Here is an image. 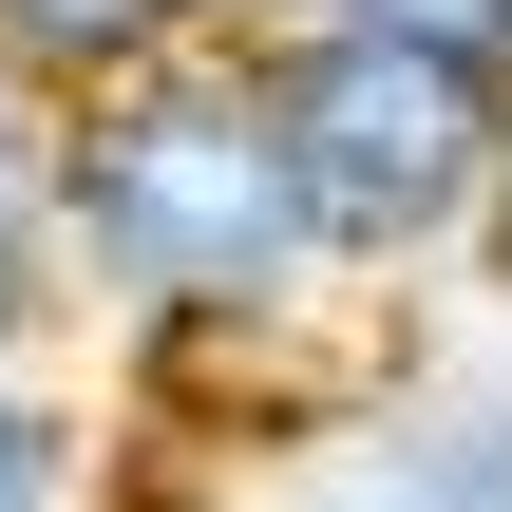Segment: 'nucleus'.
I'll return each mask as SVG.
<instances>
[{
  "label": "nucleus",
  "mask_w": 512,
  "mask_h": 512,
  "mask_svg": "<svg viewBox=\"0 0 512 512\" xmlns=\"http://www.w3.org/2000/svg\"><path fill=\"white\" fill-rule=\"evenodd\" d=\"M57 133H76V114H57L38 76H0V247H38V228H57Z\"/></svg>",
  "instance_id": "423d86ee"
},
{
  "label": "nucleus",
  "mask_w": 512,
  "mask_h": 512,
  "mask_svg": "<svg viewBox=\"0 0 512 512\" xmlns=\"http://www.w3.org/2000/svg\"><path fill=\"white\" fill-rule=\"evenodd\" d=\"M266 114H285V171L342 247V285H494V228H512V95L380 38V19H323L285 0L247 38Z\"/></svg>",
  "instance_id": "f03ea898"
},
{
  "label": "nucleus",
  "mask_w": 512,
  "mask_h": 512,
  "mask_svg": "<svg viewBox=\"0 0 512 512\" xmlns=\"http://www.w3.org/2000/svg\"><path fill=\"white\" fill-rule=\"evenodd\" d=\"M342 475H361L380 512H512V342L418 361V380L342 437Z\"/></svg>",
  "instance_id": "7ed1b4c3"
},
{
  "label": "nucleus",
  "mask_w": 512,
  "mask_h": 512,
  "mask_svg": "<svg viewBox=\"0 0 512 512\" xmlns=\"http://www.w3.org/2000/svg\"><path fill=\"white\" fill-rule=\"evenodd\" d=\"M494 285H512V228H494Z\"/></svg>",
  "instance_id": "9d476101"
},
{
  "label": "nucleus",
  "mask_w": 512,
  "mask_h": 512,
  "mask_svg": "<svg viewBox=\"0 0 512 512\" xmlns=\"http://www.w3.org/2000/svg\"><path fill=\"white\" fill-rule=\"evenodd\" d=\"M57 342H76V266H57V228H38V247H0V380H38Z\"/></svg>",
  "instance_id": "6e6552de"
},
{
  "label": "nucleus",
  "mask_w": 512,
  "mask_h": 512,
  "mask_svg": "<svg viewBox=\"0 0 512 512\" xmlns=\"http://www.w3.org/2000/svg\"><path fill=\"white\" fill-rule=\"evenodd\" d=\"M285 0H0V76H38L57 114L76 95H133L171 57H247Z\"/></svg>",
  "instance_id": "20e7f679"
},
{
  "label": "nucleus",
  "mask_w": 512,
  "mask_h": 512,
  "mask_svg": "<svg viewBox=\"0 0 512 512\" xmlns=\"http://www.w3.org/2000/svg\"><path fill=\"white\" fill-rule=\"evenodd\" d=\"M285 512H380V494H361V475H342V456H323V475H304V494H285Z\"/></svg>",
  "instance_id": "1a4fd4ad"
},
{
  "label": "nucleus",
  "mask_w": 512,
  "mask_h": 512,
  "mask_svg": "<svg viewBox=\"0 0 512 512\" xmlns=\"http://www.w3.org/2000/svg\"><path fill=\"white\" fill-rule=\"evenodd\" d=\"M114 494V418L38 361V380H0V512H95Z\"/></svg>",
  "instance_id": "39448f33"
},
{
  "label": "nucleus",
  "mask_w": 512,
  "mask_h": 512,
  "mask_svg": "<svg viewBox=\"0 0 512 512\" xmlns=\"http://www.w3.org/2000/svg\"><path fill=\"white\" fill-rule=\"evenodd\" d=\"M57 266H76V323L114 361H152V380H247V361H285V342H323L361 304L247 57H171L133 95H76Z\"/></svg>",
  "instance_id": "f257e3e1"
},
{
  "label": "nucleus",
  "mask_w": 512,
  "mask_h": 512,
  "mask_svg": "<svg viewBox=\"0 0 512 512\" xmlns=\"http://www.w3.org/2000/svg\"><path fill=\"white\" fill-rule=\"evenodd\" d=\"M323 19H380V38H418V57H456V76L512 95V0H323Z\"/></svg>",
  "instance_id": "0eeeda50"
}]
</instances>
